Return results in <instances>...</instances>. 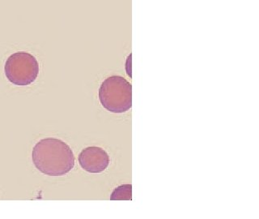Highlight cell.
<instances>
[{"label":"cell","instance_id":"1","mask_svg":"<svg viewBox=\"0 0 259 219\" xmlns=\"http://www.w3.org/2000/svg\"><path fill=\"white\" fill-rule=\"evenodd\" d=\"M32 162L37 170L50 176H62L75 166V156L70 146L57 138H45L32 149Z\"/></svg>","mask_w":259,"mask_h":219},{"label":"cell","instance_id":"2","mask_svg":"<svg viewBox=\"0 0 259 219\" xmlns=\"http://www.w3.org/2000/svg\"><path fill=\"white\" fill-rule=\"evenodd\" d=\"M99 100L104 108L113 113H123L132 106V85L120 76L108 77L101 84Z\"/></svg>","mask_w":259,"mask_h":219},{"label":"cell","instance_id":"3","mask_svg":"<svg viewBox=\"0 0 259 219\" xmlns=\"http://www.w3.org/2000/svg\"><path fill=\"white\" fill-rule=\"evenodd\" d=\"M4 72L11 83L26 86L34 82L38 77L39 63L29 53L19 51L8 57Z\"/></svg>","mask_w":259,"mask_h":219},{"label":"cell","instance_id":"4","mask_svg":"<svg viewBox=\"0 0 259 219\" xmlns=\"http://www.w3.org/2000/svg\"><path fill=\"white\" fill-rule=\"evenodd\" d=\"M79 162L82 169L88 172H103L109 166V154L103 149L91 146L82 150L79 154Z\"/></svg>","mask_w":259,"mask_h":219},{"label":"cell","instance_id":"5","mask_svg":"<svg viewBox=\"0 0 259 219\" xmlns=\"http://www.w3.org/2000/svg\"><path fill=\"white\" fill-rule=\"evenodd\" d=\"M110 200L119 201V200H132V185H124L117 187L112 193Z\"/></svg>","mask_w":259,"mask_h":219}]
</instances>
